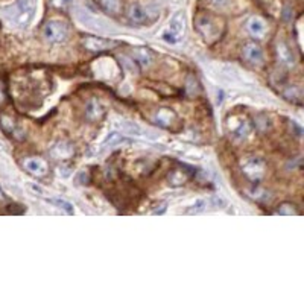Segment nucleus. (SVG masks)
I'll return each mask as SVG.
<instances>
[{
    "label": "nucleus",
    "instance_id": "nucleus-6",
    "mask_svg": "<svg viewBox=\"0 0 304 304\" xmlns=\"http://www.w3.org/2000/svg\"><path fill=\"white\" fill-rule=\"evenodd\" d=\"M196 29L206 40L216 38L219 32V28L213 23V18L210 15H199L196 20Z\"/></svg>",
    "mask_w": 304,
    "mask_h": 304
},
{
    "label": "nucleus",
    "instance_id": "nucleus-22",
    "mask_svg": "<svg viewBox=\"0 0 304 304\" xmlns=\"http://www.w3.org/2000/svg\"><path fill=\"white\" fill-rule=\"evenodd\" d=\"M122 142H128V140L125 137H122L119 133H110L108 137L104 142V146H113V145H117V143H122Z\"/></svg>",
    "mask_w": 304,
    "mask_h": 304
},
{
    "label": "nucleus",
    "instance_id": "nucleus-15",
    "mask_svg": "<svg viewBox=\"0 0 304 304\" xmlns=\"http://www.w3.org/2000/svg\"><path fill=\"white\" fill-rule=\"evenodd\" d=\"M133 57H134L136 61H139V63L143 64V66H148V64L151 63V54H149V50L145 49V47H137V49H134V50H133Z\"/></svg>",
    "mask_w": 304,
    "mask_h": 304
},
{
    "label": "nucleus",
    "instance_id": "nucleus-5",
    "mask_svg": "<svg viewBox=\"0 0 304 304\" xmlns=\"http://www.w3.org/2000/svg\"><path fill=\"white\" fill-rule=\"evenodd\" d=\"M242 55L243 58L249 63V64H254V66H260L265 60V54H263V49L260 47V44L254 43V41H249L243 46L242 49Z\"/></svg>",
    "mask_w": 304,
    "mask_h": 304
},
{
    "label": "nucleus",
    "instance_id": "nucleus-11",
    "mask_svg": "<svg viewBox=\"0 0 304 304\" xmlns=\"http://www.w3.org/2000/svg\"><path fill=\"white\" fill-rule=\"evenodd\" d=\"M128 18L131 23H136V24H143L148 21V12L145 11L143 6H140L139 3L133 5L128 11Z\"/></svg>",
    "mask_w": 304,
    "mask_h": 304
},
{
    "label": "nucleus",
    "instance_id": "nucleus-16",
    "mask_svg": "<svg viewBox=\"0 0 304 304\" xmlns=\"http://www.w3.org/2000/svg\"><path fill=\"white\" fill-rule=\"evenodd\" d=\"M187 178H189V175H187V172L186 170H181V169H175V170H172V173L169 175V184H173V186H181V184H184L186 181H187Z\"/></svg>",
    "mask_w": 304,
    "mask_h": 304
},
{
    "label": "nucleus",
    "instance_id": "nucleus-8",
    "mask_svg": "<svg viewBox=\"0 0 304 304\" xmlns=\"http://www.w3.org/2000/svg\"><path fill=\"white\" fill-rule=\"evenodd\" d=\"M23 167L34 176H44L47 173V163L43 158H38V157L24 158Z\"/></svg>",
    "mask_w": 304,
    "mask_h": 304
},
{
    "label": "nucleus",
    "instance_id": "nucleus-3",
    "mask_svg": "<svg viewBox=\"0 0 304 304\" xmlns=\"http://www.w3.org/2000/svg\"><path fill=\"white\" fill-rule=\"evenodd\" d=\"M184 31H186V14L183 11H178L170 18L167 31L163 34V40L170 43V44H175V43H178L183 38Z\"/></svg>",
    "mask_w": 304,
    "mask_h": 304
},
{
    "label": "nucleus",
    "instance_id": "nucleus-1",
    "mask_svg": "<svg viewBox=\"0 0 304 304\" xmlns=\"http://www.w3.org/2000/svg\"><path fill=\"white\" fill-rule=\"evenodd\" d=\"M37 11V0H17L14 5L3 8L5 20L15 28H26Z\"/></svg>",
    "mask_w": 304,
    "mask_h": 304
},
{
    "label": "nucleus",
    "instance_id": "nucleus-17",
    "mask_svg": "<svg viewBox=\"0 0 304 304\" xmlns=\"http://www.w3.org/2000/svg\"><path fill=\"white\" fill-rule=\"evenodd\" d=\"M249 130H251V128H249V123H248L246 120H240L239 125L233 130V136H234L236 139H239V140H243V139L248 137Z\"/></svg>",
    "mask_w": 304,
    "mask_h": 304
},
{
    "label": "nucleus",
    "instance_id": "nucleus-23",
    "mask_svg": "<svg viewBox=\"0 0 304 304\" xmlns=\"http://www.w3.org/2000/svg\"><path fill=\"white\" fill-rule=\"evenodd\" d=\"M73 0H54V5L55 6H66L69 3H72Z\"/></svg>",
    "mask_w": 304,
    "mask_h": 304
},
{
    "label": "nucleus",
    "instance_id": "nucleus-19",
    "mask_svg": "<svg viewBox=\"0 0 304 304\" xmlns=\"http://www.w3.org/2000/svg\"><path fill=\"white\" fill-rule=\"evenodd\" d=\"M275 213L282 215V216H292V215H298V209L291 202H283V204L278 206Z\"/></svg>",
    "mask_w": 304,
    "mask_h": 304
},
{
    "label": "nucleus",
    "instance_id": "nucleus-14",
    "mask_svg": "<svg viewBox=\"0 0 304 304\" xmlns=\"http://www.w3.org/2000/svg\"><path fill=\"white\" fill-rule=\"evenodd\" d=\"M73 146H72V143H69V142H58L54 148H52V151L50 154L55 157V158H67V157H70L72 154H73Z\"/></svg>",
    "mask_w": 304,
    "mask_h": 304
},
{
    "label": "nucleus",
    "instance_id": "nucleus-20",
    "mask_svg": "<svg viewBox=\"0 0 304 304\" xmlns=\"http://www.w3.org/2000/svg\"><path fill=\"white\" fill-rule=\"evenodd\" d=\"M207 209V201L206 199H198V201H195L189 209H187V215H199V213H202L204 210Z\"/></svg>",
    "mask_w": 304,
    "mask_h": 304
},
{
    "label": "nucleus",
    "instance_id": "nucleus-7",
    "mask_svg": "<svg viewBox=\"0 0 304 304\" xmlns=\"http://www.w3.org/2000/svg\"><path fill=\"white\" fill-rule=\"evenodd\" d=\"M117 43L113 40H107V38H100V37H85L82 40V46L90 50V52H104L108 50L111 47H114Z\"/></svg>",
    "mask_w": 304,
    "mask_h": 304
},
{
    "label": "nucleus",
    "instance_id": "nucleus-18",
    "mask_svg": "<svg viewBox=\"0 0 304 304\" xmlns=\"http://www.w3.org/2000/svg\"><path fill=\"white\" fill-rule=\"evenodd\" d=\"M49 202L55 204L57 207H60L61 210H64L67 215H73V213H75L73 204H72V202H69V201H66V199H61V198H52V199H49Z\"/></svg>",
    "mask_w": 304,
    "mask_h": 304
},
{
    "label": "nucleus",
    "instance_id": "nucleus-21",
    "mask_svg": "<svg viewBox=\"0 0 304 304\" xmlns=\"http://www.w3.org/2000/svg\"><path fill=\"white\" fill-rule=\"evenodd\" d=\"M100 3H102L104 9L111 14H117L120 9V0H100Z\"/></svg>",
    "mask_w": 304,
    "mask_h": 304
},
{
    "label": "nucleus",
    "instance_id": "nucleus-9",
    "mask_svg": "<svg viewBox=\"0 0 304 304\" xmlns=\"http://www.w3.org/2000/svg\"><path fill=\"white\" fill-rule=\"evenodd\" d=\"M246 28L249 31V34L256 38H263L266 31H268V26H266V21L259 17V15H252L248 23H246Z\"/></svg>",
    "mask_w": 304,
    "mask_h": 304
},
{
    "label": "nucleus",
    "instance_id": "nucleus-12",
    "mask_svg": "<svg viewBox=\"0 0 304 304\" xmlns=\"http://www.w3.org/2000/svg\"><path fill=\"white\" fill-rule=\"evenodd\" d=\"M105 110L102 107V104L97 100V99H91L88 104H87V108H85V116L90 119V120H99L102 116H104Z\"/></svg>",
    "mask_w": 304,
    "mask_h": 304
},
{
    "label": "nucleus",
    "instance_id": "nucleus-24",
    "mask_svg": "<svg viewBox=\"0 0 304 304\" xmlns=\"http://www.w3.org/2000/svg\"><path fill=\"white\" fill-rule=\"evenodd\" d=\"M2 196H3V193H2V189H0V198H2Z\"/></svg>",
    "mask_w": 304,
    "mask_h": 304
},
{
    "label": "nucleus",
    "instance_id": "nucleus-13",
    "mask_svg": "<svg viewBox=\"0 0 304 304\" xmlns=\"http://www.w3.org/2000/svg\"><path fill=\"white\" fill-rule=\"evenodd\" d=\"M175 113L172 111V110H169V108H161V110H158L157 111V114H155V123L157 125H160L161 128H169L170 126V123L175 120Z\"/></svg>",
    "mask_w": 304,
    "mask_h": 304
},
{
    "label": "nucleus",
    "instance_id": "nucleus-4",
    "mask_svg": "<svg viewBox=\"0 0 304 304\" xmlns=\"http://www.w3.org/2000/svg\"><path fill=\"white\" fill-rule=\"evenodd\" d=\"M242 172L252 183H259L263 178V175H265V163L260 158L251 157L242 164Z\"/></svg>",
    "mask_w": 304,
    "mask_h": 304
},
{
    "label": "nucleus",
    "instance_id": "nucleus-10",
    "mask_svg": "<svg viewBox=\"0 0 304 304\" xmlns=\"http://www.w3.org/2000/svg\"><path fill=\"white\" fill-rule=\"evenodd\" d=\"M277 55H278V60L282 64L288 66V67H292L295 64V57H294V52L292 49L285 43V41H280L277 44Z\"/></svg>",
    "mask_w": 304,
    "mask_h": 304
},
{
    "label": "nucleus",
    "instance_id": "nucleus-2",
    "mask_svg": "<svg viewBox=\"0 0 304 304\" xmlns=\"http://www.w3.org/2000/svg\"><path fill=\"white\" fill-rule=\"evenodd\" d=\"M69 24L63 20H49L43 26V37L46 38V41L54 44L64 43L69 37Z\"/></svg>",
    "mask_w": 304,
    "mask_h": 304
}]
</instances>
